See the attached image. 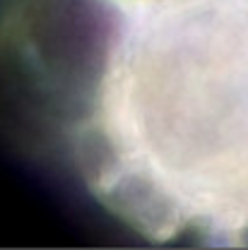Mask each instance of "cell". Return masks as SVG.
<instances>
[{
    "label": "cell",
    "instance_id": "1",
    "mask_svg": "<svg viewBox=\"0 0 248 250\" xmlns=\"http://www.w3.org/2000/svg\"><path fill=\"white\" fill-rule=\"evenodd\" d=\"M0 123L142 238L248 248V0H2Z\"/></svg>",
    "mask_w": 248,
    "mask_h": 250
}]
</instances>
